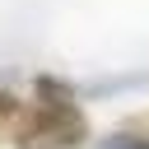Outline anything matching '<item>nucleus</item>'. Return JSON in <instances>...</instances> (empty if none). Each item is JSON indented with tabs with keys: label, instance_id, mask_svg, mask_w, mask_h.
Segmentation results:
<instances>
[{
	"label": "nucleus",
	"instance_id": "2",
	"mask_svg": "<svg viewBox=\"0 0 149 149\" xmlns=\"http://www.w3.org/2000/svg\"><path fill=\"white\" fill-rule=\"evenodd\" d=\"M112 149H149V112H140L135 121H126L112 135Z\"/></svg>",
	"mask_w": 149,
	"mask_h": 149
},
{
	"label": "nucleus",
	"instance_id": "1",
	"mask_svg": "<svg viewBox=\"0 0 149 149\" xmlns=\"http://www.w3.org/2000/svg\"><path fill=\"white\" fill-rule=\"evenodd\" d=\"M37 88H42V98L9 116V121H14V126H9L14 144H19V149H74V144H84L88 121H84V112L70 102V93H65L61 84H47V79H42Z\"/></svg>",
	"mask_w": 149,
	"mask_h": 149
}]
</instances>
